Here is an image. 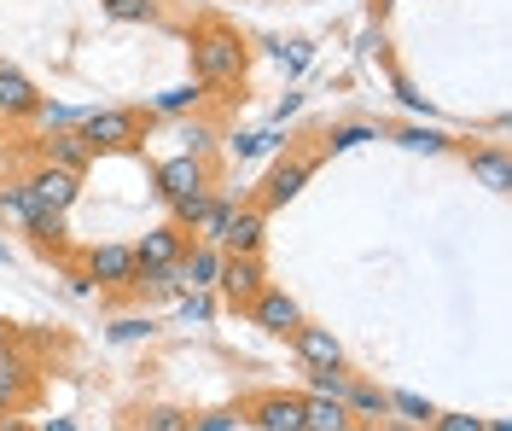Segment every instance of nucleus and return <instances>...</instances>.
<instances>
[{"label": "nucleus", "instance_id": "412c9836", "mask_svg": "<svg viewBox=\"0 0 512 431\" xmlns=\"http://www.w3.org/2000/svg\"><path fill=\"white\" fill-rule=\"evenodd\" d=\"M41 204L30 199V187L24 181H0V222H18V228H30V216Z\"/></svg>", "mask_w": 512, "mask_h": 431}, {"label": "nucleus", "instance_id": "423d86ee", "mask_svg": "<svg viewBox=\"0 0 512 431\" xmlns=\"http://www.w3.org/2000/svg\"><path fill=\"white\" fill-rule=\"evenodd\" d=\"M239 420L256 431H303V391H256Z\"/></svg>", "mask_w": 512, "mask_h": 431}, {"label": "nucleus", "instance_id": "bb28decb", "mask_svg": "<svg viewBox=\"0 0 512 431\" xmlns=\"http://www.w3.org/2000/svg\"><path fill=\"white\" fill-rule=\"evenodd\" d=\"M367 140H379L373 123H344V129L326 134V152H355V146H367Z\"/></svg>", "mask_w": 512, "mask_h": 431}, {"label": "nucleus", "instance_id": "a211bd4d", "mask_svg": "<svg viewBox=\"0 0 512 431\" xmlns=\"http://www.w3.org/2000/svg\"><path fill=\"white\" fill-rule=\"evenodd\" d=\"M344 408H350V420H390V391H379L373 379H350V391H344Z\"/></svg>", "mask_w": 512, "mask_h": 431}, {"label": "nucleus", "instance_id": "5701e85b", "mask_svg": "<svg viewBox=\"0 0 512 431\" xmlns=\"http://www.w3.org/2000/svg\"><path fill=\"white\" fill-rule=\"evenodd\" d=\"M105 6V18H117V24H158L163 6L158 0H99Z\"/></svg>", "mask_w": 512, "mask_h": 431}, {"label": "nucleus", "instance_id": "4c0bfd02", "mask_svg": "<svg viewBox=\"0 0 512 431\" xmlns=\"http://www.w3.org/2000/svg\"><path fill=\"white\" fill-rule=\"evenodd\" d=\"M297 105H303V100H297V94H286V100L274 105V123H286V117H291V111H297Z\"/></svg>", "mask_w": 512, "mask_h": 431}, {"label": "nucleus", "instance_id": "dca6fc26", "mask_svg": "<svg viewBox=\"0 0 512 431\" xmlns=\"http://www.w3.org/2000/svg\"><path fill=\"white\" fill-rule=\"evenodd\" d=\"M181 251H187V233L175 228V222H163V228H152L140 245H134V263L140 268H169V263H181Z\"/></svg>", "mask_w": 512, "mask_h": 431}, {"label": "nucleus", "instance_id": "4468645a", "mask_svg": "<svg viewBox=\"0 0 512 431\" xmlns=\"http://www.w3.org/2000/svg\"><path fill=\"white\" fill-rule=\"evenodd\" d=\"M35 105H41V88L18 65H0V117L24 123V117H35Z\"/></svg>", "mask_w": 512, "mask_h": 431}, {"label": "nucleus", "instance_id": "f3484780", "mask_svg": "<svg viewBox=\"0 0 512 431\" xmlns=\"http://www.w3.org/2000/svg\"><path fill=\"white\" fill-rule=\"evenodd\" d=\"M41 158L82 175V169L94 164V146L82 140V129H47V140H41Z\"/></svg>", "mask_w": 512, "mask_h": 431}, {"label": "nucleus", "instance_id": "c85d7f7f", "mask_svg": "<svg viewBox=\"0 0 512 431\" xmlns=\"http://www.w3.org/2000/svg\"><path fill=\"white\" fill-rule=\"evenodd\" d=\"M350 367H326V373H309V391H315V397H338L344 402V391H350Z\"/></svg>", "mask_w": 512, "mask_h": 431}, {"label": "nucleus", "instance_id": "ea45409f", "mask_svg": "<svg viewBox=\"0 0 512 431\" xmlns=\"http://www.w3.org/2000/svg\"><path fill=\"white\" fill-rule=\"evenodd\" d=\"M6 431H18V426H6Z\"/></svg>", "mask_w": 512, "mask_h": 431}, {"label": "nucleus", "instance_id": "f257e3e1", "mask_svg": "<svg viewBox=\"0 0 512 431\" xmlns=\"http://www.w3.org/2000/svg\"><path fill=\"white\" fill-rule=\"evenodd\" d=\"M192 76L204 82V88H239L245 82V70H251V41L222 24V18H204V24H192Z\"/></svg>", "mask_w": 512, "mask_h": 431}, {"label": "nucleus", "instance_id": "72a5a7b5", "mask_svg": "<svg viewBox=\"0 0 512 431\" xmlns=\"http://www.w3.org/2000/svg\"><path fill=\"white\" fill-rule=\"evenodd\" d=\"M431 426H437V431H483V420H478V414H437Z\"/></svg>", "mask_w": 512, "mask_h": 431}, {"label": "nucleus", "instance_id": "f704fd0d", "mask_svg": "<svg viewBox=\"0 0 512 431\" xmlns=\"http://www.w3.org/2000/svg\"><path fill=\"white\" fill-rule=\"evenodd\" d=\"M233 152H239V158H256V152H262V129H256V134H239V140H233Z\"/></svg>", "mask_w": 512, "mask_h": 431}, {"label": "nucleus", "instance_id": "a19ab883", "mask_svg": "<svg viewBox=\"0 0 512 431\" xmlns=\"http://www.w3.org/2000/svg\"><path fill=\"white\" fill-rule=\"evenodd\" d=\"M350 431H355V426H350Z\"/></svg>", "mask_w": 512, "mask_h": 431}, {"label": "nucleus", "instance_id": "6ab92c4d", "mask_svg": "<svg viewBox=\"0 0 512 431\" xmlns=\"http://www.w3.org/2000/svg\"><path fill=\"white\" fill-rule=\"evenodd\" d=\"M350 408L338 397H315V391H303V431H350Z\"/></svg>", "mask_w": 512, "mask_h": 431}, {"label": "nucleus", "instance_id": "9d476101", "mask_svg": "<svg viewBox=\"0 0 512 431\" xmlns=\"http://www.w3.org/2000/svg\"><path fill=\"white\" fill-rule=\"evenodd\" d=\"M251 327H262V332H274V338H291L297 332V321H303V309H297V298L291 292H280V286H262L251 298Z\"/></svg>", "mask_w": 512, "mask_h": 431}, {"label": "nucleus", "instance_id": "f8f14e48", "mask_svg": "<svg viewBox=\"0 0 512 431\" xmlns=\"http://www.w3.org/2000/svg\"><path fill=\"white\" fill-rule=\"evenodd\" d=\"M35 402V367L18 356V350H6L0 356V420H12L18 408H30Z\"/></svg>", "mask_w": 512, "mask_h": 431}, {"label": "nucleus", "instance_id": "cd10ccee", "mask_svg": "<svg viewBox=\"0 0 512 431\" xmlns=\"http://www.w3.org/2000/svg\"><path fill=\"white\" fill-rule=\"evenodd\" d=\"M227 216H233V204H227V199H210V204H204V216H198V228H192V233H198L204 245H216V239H222V228H227Z\"/></svg>", "mask_w": 512, "mask_h": 431}, {"label": "nucleus", "instance_id": "ddd939ff", "mask_svg": "<svg viewBox=\"0 0 512 431\" xmlns=\"http://www.w3.org/2000/svg\"><path fill=\"white\" fill-rule=\"evenodd\" d=\"M216 274H222V245L187 239V251H181V286L187 292H216Z\"/></svg>", "mask_w": 512, "mask_h": 431}, {"label": "nucleus", "instance_id": "6e6552de", "mask_svg": "<svg viewBox=\"0 0 512 431\" xmlns=\"http://www.w3.org/2000/svg\"><path fill=\"white\" fill-rule=\"evenodd\" d=\"M82 274L94 280L99 292H134V274H140L134 245H94V251L82 257Z\"/></svg>", "mask_w": 512, "mask_h": 431}, {"label": "nucleus", "instance_id": "e433bc0d", "mask_svg": "<svg viewBox=\"0 0 512 431\" xmlns=\"http://www.w3.org/2000/svg\"><path fill=\"white\" fill-rule=\"evenodd\" d=\"M6 350H18V327H12V321H0V356H6Z\"/></svg>", "mask_w": 512, "mask_h": 431}, {"label": "nucleus", "instance_id": "473e14b6", "mask_svg": "<svg viewBox=\"0 0 512 431\" xmlns=\"http://www.w3.org/2000/svg\"><path fill=\"white\" fill-rule=\"evenodd\" d=\"M146 332H152V315H128V321L111 327V338H117V344H134V338H146Z\"/></svg>", "mask_w": 512, "mask_h": 431}, {"label": "nucleus", "instance_id": "7c9ffc66", "mask_svg": "<svg viewBox=\"0 0 512 431\" xmlns=\"http://www.w3.org/2000/svg\"><path fill=\"white\" fill-rule=\"evenodd\" d=\"M210 309H216V303H210V292H187V298H181V309H175V315H181L187 327H204V321H210Z\"/></svg>", "mask_w": 512, "mask_h": 431}, {"label": "nucleus", "instance_id": "39448f33", "mask_svg": "<svg viewBox=\"0 0 512 431\" xmlns=\"http://www.w3.org/2000/svg\"><path fill=\"white\" fill-rule=\"evenodd\" d=\"M320 169V152H286L280 164L268 169V181H262V193H256V204L262 210H286L297 193H303V181Z\"/></svg>", "mask_w": 512, "mask_h": 431}, {"label": "nucleus", "instance_id": "c756f323", "mask_svg": "<svg viewBox=\"0 0 512 431\" xmlns=\"http://www.w3.org/2000/svg\"><path fill=\"white\" fill-rule=\"evenodd\" d=\"M396 146H408V152H448V134L419 123V129H402V134H396Z\"/></svg>", "mask_w": 512, "mask_h": 431}, {"label": "nucleus", "instance_id": "393cba45", "mask_svg": "<svg viewBox=\"0 0 512 431\" xmlns=\"http://www.w3.org/2000/svg\"><path fill=\"white\" fill-rule=\"evenodd\" d=\"M390 414H402L408 426H431L437 420V402H425L419 391H390Z\"/></svg>", "mask_w": 512, "mask_h": 431}, {"label": "nucleus", "instance_id": "0eeeda50", "mask_svg": "<svg viewBox=\"0 0 512 431\" xmlns=\"http://www.w3.org/2000/svg\"><path fill=\"white\" fill-rule=\"evenodd\" d=\"M24 187H30V199L41 204V210H53V216H70V204L82 199V175H76V169L47 164V158L24 175Z\"/></svg>", "mask_w": 512, "mask_h": 431}, {"label": "nucleus", "instance_id": "2eb2a0df", "mask_svg": "<svg viewBox=\"0 0 512 431\" xmlns=\"http://www.w3.org/2000/svg\"><path fill=\"white\" fill-rule=\"evenodd\" d=\"M466 169H472V181L489 187V193H512V158L507 146H472L466 152Z\"/></svg>", "mask_w": 512, "mask_h": 431}, {"label": "nucleus", "instance_id": "9b49d317", "mask_svg": "<svg viewBox=\"0 0 512 431\" xmlns=\"http://www.w3.org/2000/svg\"><path fill=\"white\" fill-rule=\"evenodd\" d=\"M262 233H268V210L251 199V204H233L216 245H222V257H245V251H262Z\"/></svg>", "mask_w": 512, "mask_h": 431}, {"label": "nucleus", "instance_id": "a878e982", "mask_svg": "<svg viewBox=\"0 0 512 431\" xmlns=\"http://www.w3.org/2000/svg\"><path fill=\"white\" fill-rule=\"evenodd\" d=\"M30 233H35V245H41V251H64V216H53V210H35Z\"/></svg>", "mask_w": 512, "mask_h": 431}, {"label": "nucleus", "instance_id": "2f4dec72", "mask_svg": "<svg viewBox=\"0 0 512 431\" xmlns=\"http://www.w3.org/2000/svg\"><path fill=\"white\" fill-rule=\"evenodd\" d=\"M239 426V408H210V414H192L187 431H233Z\"/></svg>", "mask_w": 512, "mask_h": 431}, {"label": "nucleus", "instance_id": "c9c22d12", "mask_svg": "<svg viewBox=\"0 0 512 431\" xmlns=\"http://www.w3.org/2000/svg\"><path fill=\"white\" fill-rule=\"evenodd\" d=\"M274 53H280V59H286V47H274ZM309 65V47H303V41H297V47H291V70H303Z\"/></svg>", "mask_w": 512, "mask_h": 431}, {"label": "nucleus", "instance_id": "58836bf2", "mask_svg": "<svg viewBox=\"0 0 512 431\" xmlns=\"http://www.w3.org/2000/svg\"><path fill=\"white\" fill-rule=\"evenodd\" d=\"M41 431H76V426H70V420H47Z\"/></svg>", "mask_w": 512, "mask_h": 431}, {"label": "nucleus", "instance_id": "7ed1b4c3", "mask_svg": "<svg viewBox=\"0 0 512 431\" xmlns=\"http://www.w3.org/2000/svg\"><path fill=\"white\" fill-rule=\"evenodd\" d=\"M152 181H158V199L175 204V199H210V181H216V169L210 158H192V152H175V158H163L152 169Z\"/></svg>", "mask_w": 512, "mask_h": 431}, {"label": "nucleus", "instance_id": "aec40b11", "mask_svg": "<svg viewBox=\"0 0 512 431\" xmlns=\"http://www.w3.org/2000/svg\"><path fill=\"white\" fill-rule=\"evenodd\" d=\"M204 82L192 76V82H175V88H163V94H152V117H187V111H198L204 105Z\"/></svg>", "mask_w": 512, "mask_h": 431}, {"label": "nucleus", "instance_id": "1a4fd4ad", "mask_svg": "<svg viewBox=\"0 0 512 431\" xmlns=\"http://www.w3.org/2000/svg\"><path fill=\"white\" fill-rule=\"evenodd\" d=\"M291 350H297V362L309 367V373L344 367V344H338V332L320 327V321H297V332H291Z\"/></svg>", "mask_w": 512, "mask_h": 431}, {"label": "nucleus", "instance_id": "b1692460", "mask_svg": "<svg viewBox=\"0 0 512 431\" xmlns=\"http://www.w3.org/2000/svg\"><path fill=\"white\" fill-rule=\"evenodd\" d=\"M175 140H181V152H192V158H210V152H216V123L187 117V123L175 129Z\"/></svg>", "mask_w": 512, "mask_h": 431}, {"label": "nucleus", "instance_id": "f03ea898", "mask_svg": "<svg viewBox=\"0 0 512 431\" xmlns=\"http://www.w3.org/2000/svg\"><path fill=\"white\" fill-rule=\"evenodd\" d=\"M76 129H82V140L94 146V158H99V152H140V146H146V117H140V111H128V105L88 111Z\"/></svg>", "mask_w": 512, "mask_h": 431}, {"label": "nucleus", "instance_id": "4be33fe9", "mask_svg": "<svg viewBox=\"0 0 512 431\" xmlns=\"http://www.w3.org/2000/svg\"><path fill=\"white\" fill-rule=\"evenodd\" d=\"M187 426H192V414L175 408V402H152V408L134 414V431H187Z\"/></svg>", "mask_w": 512, "mask_h": 431}, {"label": "nucleus", "instance_id": "20e7f679", "mask_svg": "<svg viewBox=\"0 0 512 431\" xmlns=\"http://www.w3.org/2000/svg\"><path fill=\"white\" fill-rule=\"evenodd\" d=\"M268 286V263H262V251H245V257H222V274H216V292H222L227 309H251V298Z\"/></svg>", "mask_w": 512, "mask_h": 431}]
</instances>
